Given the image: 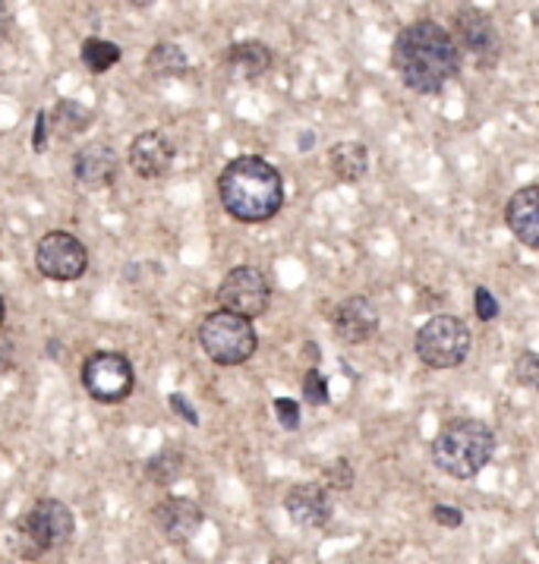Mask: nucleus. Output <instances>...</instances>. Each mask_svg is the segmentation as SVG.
<instances>
[{
	"label": "nucleus",
	"instance_id": "obj_9",
	"mask_svg": "<svg viewBox=\"0 0 539 564\" xmlns=\"http://www.w3.org/2000/svg\"><path fill=\"white\" fill-rule=\"evenodd\" d=\"M35 265L51 281H79L89 269V252L83 247L79 237H73L67 230H51L39 240L35 249Z\"/></svg>",
	"mask_w": 539,
	"mask_h": 564
},
{
	"label": "nucleus",
	"instance_id": "obj_19",
	"mask_svg": "<svg viewBox=\"0 0 539 564\" xmlns=\"http://www.w3.org/2000/svg\"><path fill=\"white\" fill-rule=\"evenodd\" d=\"M145 69L158 76V79H180L190 73V57L177 42H158L149 54H145Z\"/></svg>",
	"mask_w": 539,
	"mask_h": 564
},
{
	"label": "nucleus",
	"instance_id": "obj_14",
	"mask_svg": "<svg viewBox=\"0 0 539 564\" xmlns=\"http://www.w3.org/2000/svg\"><path fill=\"white\" fill-rule=\"evenodd\" d=\"M177 159V145L158 130H149V133H139L130 145V167L136 171V177L142 181H155V177H164L171 171V164Z\"/></svg>",
	"mask_w": 539,
	"mask_h": 564
},
{
	"label": "nucleus",
	"instance_id": "obj_25",
	"mask_svg": "<svg viewBox=\"0 0 539 564\" xmlns=\"http://www.w3.org/2000/svg\"><path fill=\"white\" fill-rule=\"evenodd\" d=\"M515 379L530 391H539V354L537 350H524L515 360Z\"/></svg>",
	"mask_w": 539,
	"mask_h": 564
},
{
	"label": "nucleus",
	"instance_id": "obj_16",
	"mask_svg": "<svg viewBox=\"0 0 539 564\" xmlns=\"http://www.w3.org/2000/svg\"><path fill=\"white\" fill-rule=\"evenodd\" d=\"M505 225L527 249L539 252V183L520 186L505 205Z\"/></svg>",
	"mask_w": 539,
	"mask_h": 564
},
{
	"label": "nucleus",
	"instance_id": "obj_34",
	"mask_svg": "<svg viewBox=\"0 0 539 564\" xmlns=\"http://www.w3.org/2000/svg\"><path fill=\"white\" fill-rule=\"evenodd\" d=\"M310 142H315V135L303 133V145H300V149H310Z\"/></svg>",
	"mask_w": 539,
	"mask_h": 564
},
{
	"label": "nucleus",
	"instance_id": "obj_27",
	"mask_svg": "<svg viewBox=\"0 0 539 564\" xmlns=\"http://www.w3.org/2000/svg\"><path fill=\"white\" fill-rule=\"evenodd\" d=\"M274 413H278V423L288 432L300 430V404L293 398H274Z\"/></svg>",
	"mask_w": 539,
	"mask_h": 564
},
{
	"label": "nucleus",
	"instance_id": "obj_23",
	"mask_svg": "<svg viewBox=\"0 0 539 564\" xmlns=\"http://www.w3.org/2000/svg\"><path fill=\"white\" fill-rule=\"evenodd\" d=\"M322 476H325V486H328L332 492H347V489H354V482H357L354 467H351L347 457H337L332 464H325Z\"/></svg>",
	"mask_w": 539,
	"mask_h": 564
},
{
	"label": "nucleus",
	"instance_id": "obj_18",
	"mask_svg": "<svg viewBox=\"0 0 539 564\" xmlns=\"http://www.w3.org/2000/svg\"><path fill=\"white\" fill-rule=\"evenodd\" d=\"M328 164L341 183H357L369 171V149L363 142H337L328 152Z\"/></svg>",
	"mask_w": 539,
	"mask_h": 564
},
{
	"label": "nucleus",
	"instance_id": "obj_4",
	"mask_svg": "<svg viewBox=\"0 0 539 564\" xmlns=\"http://www.w3.org/2000/svg\"><path fill=\"white\" fill-rule=\"evenodd\" d=\"M200 347L205 357L218 366H240V362L252 360V354L259 347V335L252 328V318L230 313V310H218L203 318Z\"/></svg>",
	"mask_w": 539,
	"mask_h": 564
},
{
	"label": "nucleus",
	"instance_id": "obj_13",
	"mask_svg": "<svg viewBox=\"0 0 539 564\" xmlns=\"http://www.w3.org/2000/svg\"><path fill=\"white\" fill-rule=\"evenodd\" d=\"M335 338L344 344H363L379 332V313L363 294L344 296L332 313Z\"/></svg>",
	"mask_w": 539,
	"mask_h": 564
},
{
	"label": "nucleus",
	"instance_id": "obj_35",
	"mask_svg": "<svg viewBox=\"0 0 539 564\" xmlns=\"http://www.w3.org/2000/svg\"><path fill=\"white\" fill-rule=\"evenodd\" d=\"M3 316H7V306H3V296H0V328H3Z\"/></svg>",
	"mask_w": 539,
	"mask_h": 564
},
{
	"label": "nucleus",
	"instance_id": "obj_11",
	"mask_svg": "<svg viewBox=\"0 0 539 564\" xmlns=\"http://www.w3.org/2000/svg\"><path fill=\"white\" fill-rule=\"evenodd\" d=\"M152 520H155L158 533H161L164 540L174 542V545H186V542L200 533L205 514H203V508H200L193 498L168 496V498H161V501L155 505Z\"/></svg>",
	"mask_w": 539,
	"mask_h": 564
},
{
	"label": "nucleus",
	"instance_id": "obj_2",
	"mask_svg": "<svg viewBox=\"0 0 539 564\" xmlns=\"http://www.w3.org/2000/svg\"><path fill=\"white\" fill-rule=\"evenodd\" d=\"M218 199L240 225H266L284 205V181L278 167L259 155H240L218 177Z\"/></svg>",
	"mask_w": 539,
	"mask_h": 564
},
{
	"label": "nucleus",
	"instance_id": "obj_5",
	"mask_svg": "<svg viewBox=\"0 0 539 564\" xmlns=\"http://www.w3.org/2000/svg\"><path fill=\"white\" fill-rule=\"evenodd\" d=\"M473 335L467 322L457 316H432L417 332L413 350L429 369H457L471 357Z\"/></svg>",
	"mask_w": 539,
	"mask_h": 564
},
{
	"label": "nucleus",
	"instance_id": "obj_6",
	"mask_svg": "<svg viewBox=\"0 0 539 564\" xmlns=\"http://www.w3.org/2000/svg\"><path fill=\"white\" fill-rule=\"evenodd\" d=\"M20 533L32 549V558L42 552L64 549L76 533V518L61 498H39L20 520Z\"/></svg>",
	"mask_w": 539,
	"mask_h": 564
},
{
	"label": "nucleus",
	"instance_id": "obj_31",
	"mask_svg": "<svg viewBox=\"0 0 539 564\" xmlns=\"http://www.w3.org/2000/svg\"><path fill=\"white\" fill-rule=\"evenodd\" d=\"M47 130H51V120H47V111H39L35 117V152H45L47 149Z\"/></svg>",
	"mask_w": 539,
	"mask_h": 564
},
{
	"label": "nucleus",
	"instance_id": "obj_8",
	"mask_svg": "<svg viewBox=\"0 0 539 564\" xmlns=\"http://www.w3.org/2000/svg\"><path fill=\"white\" fill-rule=\"evenodd\" d=\"M218 303H222V310L240 313L247 318L266 316L271 306L269 278L256 265H237L227 271L225 281L218 284Z\"/></svg>",
	"mask_w": 539,
	"mask_h": 564
},
{
	"label": "nucleus",
	"instance_id": "obj_22",
	"mask_svg": "<svg viewBox=\"0 0 539 564\" xmlns=\"http://www.w3.org/2000/svg\"><path fill=\"white\" fill-rule=\"evenodd\" d=\"M183 476V457L174 448H164L145 464V479H152L155 486H171Z\"/></svg>",
	"mask_w": 539,
	"mask_h": 564
},
{
	"label": "nucleus",
	"instance_id": "obj_7",
	"mask_svg": "<svg viewBox=\"0 0 539 564\" xmlns=\"http://www.w3.org/2000/svg\"><path fill=\"white\" fill-rule=\"evenodd\" d=\"M83 384L98 404H120L133 394V362L117 350H98L83 362Z\"/></svg>",
	"mask_w": 539,
	"mask_h": 564
},
{
	"label": "nucleus",
	"instance_id": "obj_3",
	"mask_svg": "<svg viewBox=\"0 0 539 564\" xmlns=\"http://www.w3.org/2000/svg\"><path fill=\"white\" fill-rule=\"evenodd\" d=\"M432 464L451 479H473L493 460L495 432L483 420H449L432 438Z\"/></svg>",
	"mask_w": 539,
	"mask_h": 564
},
{
	"label": "nucleus",
	"instance_id": "obj_15",
	"mask_svg": "<svg viewBox=\"0 0 539 564\" xmlns=\"http://www.w3.org/2000/svg\"><path fill=\"white\" fill-rule=\"evenodd\" d=\"M117 171H120V159L105 142L83 145L73 155V177L83 183L86 189H108L117 181Z\"/></svg>",
	"mask_w": 539,
	"mask_h": 564
},
{
	"label": "nucleus",
	"instance_id": "obj_17",
	"mask_svg": "<svg viewBox=\"0 0 539 564\" xmlns=\"http://www.w3.org/2000/svg\"><path fill=\"white\" fill-rule=\"evenodd\" d=\"M274 64V54L269 45L262 42H237V45L227 47L225 54V69L230 79L237 83H256L262 79Z\"/></svg>",
	"mask_w": 539,
	"mask_h": 564
},
{
	"label": "nucleus",
	"instance_id": "obj_32",
	"mask_svg": "<svg viewBox=\"0 0 539 564\" xmlns=\"http://www.w3.org/2000/svg\"><path fill=\"white\" fill-rule=\"evenodd\" d=\"M10 23H13V13H10L7 0H0V42L7 39V32H10Z\"/></svg>",
	"mask_w": 539,
	"mask_h": 564
},
{
	"label": "nucleus",
	"instance_id": "obj_29",
	"mask_svg": "<svg viewBox=\"0 0 539 564\" xmlns=\"http://www.w3.org/2000/svg\"><path fill=\"white\" fill-rule=\"evenodd\" d=\"M17 366V347H13V338L0 328V376L10 372Z\"/></svg>",
	"mask_w": 539,
	"mask_h": 564
},
{
	"label": "nucleus",
	"instance_id": "obj_20",
	"mask_svg": "<svg viewBox=\"0 0 539 564\" xmlns=\"http://www.w3.org/2000/svg\"><path fill=\"white\" fill-rule=\"evenodd\" d=\"M47 120H51V130L61 135V139H73V135L86 133L95 117L79 101H61L54 111H47Z\"/></svg>",
	"mask_w": 539,
	"mask_h": 564
},
{
	"label": "nucleus",
	"instance_id": "obj_30",
	"mask_svg": "<svg viewBox=\"0 0 539 564\" xmlns=\"http://www.w3.org/2000/svg\"><path fill=\"white\" fill-rule=\"evenodd\" d=\"M168 404H171V410H174L177 416H183L190 426H200V413L193 410V404H190L183 394H171V398H168Z\"/></svg>",
	"mask_w": 539,
	"mask_h": 564
},
{
	"label": "nucleus",
	"instance_id": "obj_21",
	"mask_svg": "<svg viewBox=\"0 0 539 564\" xmlns=\"http://www.w3.org/2000/svg\"><path fill=\"white\" fill-rule=\"evenodd\" d=\"M79 57H83V67L89 69V73H108L114 64H120V57H123V51L108 42V39H98V35H91L83 42V51H79Z\"/></svg>",
	"mask_w": 539,
	"mask_h": 564
},
{
	"label": "nucleus",
	"instance_id": "obj_26",
	"mask_svg": "<svg viewBox=\"0 0 539 564\" xmlns=\"http://www.w3.org/2000/svg\"><path fill=\"white\" fill-rule=\"evenodd\" d=\"M473 313L479 322H495L498 318V300L489 288H476L473 294Z\"/></svg>",
	"mask_w": 539,
	"mask_h": 564
},
{
	"label": "nucleus",
	"instance_id": "obj_28",
	"mask_svg": "<svg viewBox=\"0 0 539 564\" xmlns=\"http://www.w3.org/2000/svg\"><path fill=\"white\" fill-rule=\"evenodd\" d=\"M432 520H435V523H442V527H449V530H457V527L464 523V514H461V508L435 505V508H432Z\"/></svg>",
	"mask_w": 539,
	"mask_h": 564
},
{
	"label": "nucleus",
	"instance_id": "obj_33",
	"mask_svg": "<svg viewBox=\"0 0 539 564\" xmlns=\"http://www.w3.org/2000/svg\"><path fill=\"white\" fill-rule=\"evenodd\" d=\"M130 7H136V10H145V7H152L155 0H127Z\"/></svg>",
	"mask_w": 539,
	"mask_h": 564
},
{
	"label": "nucleus",
	"instance_id": "obj_10",
	"mask_svg": "<svg viewBox=\"0 0 539 564\" xmlns=\"http://www.w3.org/2000/svg\"><path fill=\"white\" fill-rule=\"evenodd\" d=\"M454 42L471 54L479 69H493L502 57V35L493 17L476 7H467L454 17Z\"/></svg>",
	"mask_w": 539,
	"mask_h": 564
},
{
	"label": "nucleus",
	"instance_id": "obj_12",
	"mask_svg": "<svg viewBox=\"0 0 539 564\" xmlns=\"http://www.w3.org/2000/svg\"><path fill=\"white\" fill-rule=\"evenodd\" d=\"M284 511L297 527H325L335 514V498L328 486L319 482H297L284 496Z\"/></svg>",
	"mask_w": 539,
	"mask_h": 564
},
{
	"label": "nucleus",
	"instance_id": "obj_24",
	"mask_svg": "<svg viewBox=\"0 0 539 564\" xmlns=\"http://www.w3.org/2000/svg\"><path fill=\"white\" fill-rule=\"evenodd\" d=\"M303 398H306V404L313 406H325L332 401V394H328V379H325V372L322 369H306V376H303Z\"/></svg>",
	"mask_w": 539,
	"mask_h": 564
},
{
	"label": "nucleus",
	"instance_id": "obj_1",
	"mask_svg": "<svg viewBox=\"0 0 539 564\" xmlns=\"http://www.w3.org/2000/svg\"><path fill=\"white\" fill-rule=\"evenodd\" d=\"M391 67L410 91L439 95L461 73V45L435 20H413L395 35Z\"/></svg>",
	"mask_w": 539,
	"mask_h": 564
}]
</instances>
